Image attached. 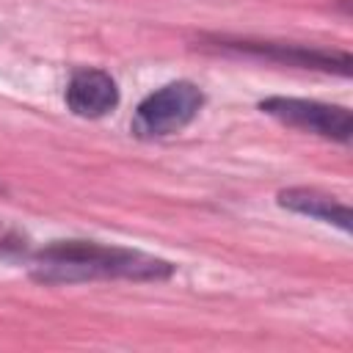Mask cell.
Segmentation results:
<instances>
[{
  "instance_id": "1",
  "label": "cell",
  "mask_w": 353,
  "mask_h": 353,
  "mask_svg": "<svg viewBox=\"0 0 353 353\" xmlns=\"http://www.w3.org/2000/svg\"><path fill=\"white\" fill-rule=\"evenodd\" d=\"M174 265L163 256L102 245L94 240H55L33 254L30 279L39 284H83V281H165L174 276Z\"/></svg>"
},
{
  "instance_id": "2",
  "label": "cell",
  "mask_w": 353,
  "mask_h": 353,
  "mask_svg": "<svg viewBox=\"0 0 353 353\" xmlns=\"http://www.w3.org/2000/svg\"><path fill=\"white\" fill-rule=\"evenodd\" d=\"M204 108V91L190 80H174L141 99L132 116V135L154 141L182 132Z\"/></svg>"
},
{
  "instance_id": "3",
  "label": "cell",
  "mask_w": 353,
  "mask_h": 353,
  "mask_svg": "<svg viewBox=\"0 0 353 353\" xmlns=\"http://www.w3.org/2000/svg\"><path fill=\"white\" fill-rule=\"evenodd\" d=\"M215 50L234 52V55H248V58H262L295 69H312V72H325V74H350V52L345 50H325V47H309V44H287V41H256V39H210Z\"/></svg>"
},
{
  "instance_id": "4",
  "label": "cell",
  "mask_w": 353,
  "mask_h": 353,
  "mask_svg": "<svg viewBox=\"0 0 353 353\" xmlns=\"http://www.w3.org/2000/svg\"><path fill=\"white\" fill-rule=\"evenodd\" d=\"M259 110L287 127L320 135L325 141H336L342 146H347L353 138V116L350 108L345 105L301 99V97H265L259 102Z\"/></svg>"
},
{
  "instance_id": "5",
  "label": "cell",
  "mask_w": 353,
  "mask_h": 353,
  "mask_svg": "<svg viewBox=\"0 0 353 353\" xmlns=\"http://www.w3.org/2000/svg\"><path fill=\"white\" fill-rule=\"evenodd\" d=\"M66 105L80 119H102L119 105V85L105 69H74L66 83Z\"/></svg>"
},
{
  "instance_id": "6",
  "label": "cell",
  "mask_w": 353,
  "mask_h": 353,
  "mask_svg": "<svg viewBox=\"0 0 353 353\" xmlns=\"http://www.w3.org/2000/svg\"><path fill=\"white\" fill-rule=\"evenodd\" d=\"M276 199L290 212H298V215L331 223L342 232H350V207L317 188H284V190H279Z\"/></svg>"
}]
</instances>
